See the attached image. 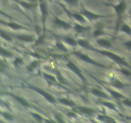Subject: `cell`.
Wrapping results in <instances>:
<instances>
[{
    "mask_svg": "<svg viewBox=\"0 0 131 123\" xmlns=\"http://www.w3.org/2000/svg\"><path fill=\"white\" fill-rule=\"evenodd\" d=\"M101 53H102L103 54H105L108 57H109L110 59H113V60H115L116 62L118 63V64H123V65H128L127 64L124 62L123 59H121L119 56H118L116 54H114V53H112L110 52H107V51H101Z\"/></svg>",
    "mask_w": 131,
    "mask_h": 123,
    "instance_id": "cell-1",
    "label": "cell"
},
{
    "mask_svg": "<svg viewBox=\"0 0 131 123\" xmlns=\"http://www.w3.org/2000/svg\"><path fill=\"white\" fill-rule=\"evenodd\" d=\"M74 54H76L77 56V57L79 58L81 60H83L85 61V62H86L90 63V64H92L95 65H97V66L99 67H103V65H102L101 64H99V63L95 62V61H93V60H91V59L88 57V56H87L86 54H82V53H76L74 52Z\"/></svg>",
    "mask_w": 131,
    "mask_h": 123,
    "instance_id": "cell-2",
    "label": "cell"
},
{
    "mask_svg": "<svg viewBox=\"0 0 131 123\" xmlns=\"http://www.w3.org/2000/svg\"><path fill=\"white\" fill-rule=\"evenodd\" d=\"M67 66L71 70L74 71V72L77 75H78L80 77V78H81L83 81H85V78H84V76H83V75L81 74V71L79 70V69L78 67H77L76 65L74 64V63L72 62H69L68 64H67Z\"/></svg>",
    "mask_w": 131,
    "mask_h": 123,
    "instance_id": "cell-3",
    "label": "cell"
},
{
    "mask_svg": "<svg viewBox=\"0 0 131 123\" xmlns=\"http://www.w3.org/2000/svg\"><path fill=\"white\" fill-rule=\"evenodd\" d=\"M31 88L33 89H34L35 91H37L39 94H40L42 95L43 96H44L45 99H47L49 101H50L51 103H55V99H54V97H52L51 95H50L49 94L46 92H45V91H42V90H41V89H38V88H36V87H31Z\"/></svg>",
    "mask_w": 131,
    "mask_h": 123,
    "instance_id": "cell-4",
    "label": "cell"
},
{
    "mask_svg": "<svg viewBox=\"0 0 131 123\" xmlns=\"http://www.w3.org/2000/svg\"><path fill=\"white\" fill-rule=\"evenodd\" d=\"M55 22L57 26H59V27H61V28H62L68 29L71 27L70 25H69L68 23L65 22V21H63L60 20V19H56L55 21Z\"/></svg>",
    "mask_w": 131,
    "mask_h": 123,
    "instance_id": "cell-5",
    "label": "cell"
},
{
    "mask_svg": "<svg viewBox=\"0 0 131 123\" xmlns=\"http://www.w3.org/2000/svg\"><path fill=\"white\" fill-rule=\"evenodd\" d=\"M126 8V5L124 3V2L120 3L118 5H117L116 6H115V10L118 14H120L121 13L124 12V10Z\"/></svg>",
    "mask_w": 131,
    "mask_h": 123,
    "instance_id": "cell-6",
    "label": "cell"
},
{
    "mask_svg": "<svg viewBox=\"0 0 131 123\" xmlns=\"http://www.w3.org/2000/svg\"><path fill=\"white\" fill-rule=\"evenodd\" d=\"M76 110L77 111H79L80 112H82L83 113H86V114H91V113L93 112V110L91 109H90L86 107H78L77 108Z\"/></svg>",
    "mask_w": 131,
    "mask_h": 123,
    "instance_id": "cell-7",
    "label": "cell"
},
{
    "mask_svg": "<svg viewBox=\"0 0 131 123\" xmlns=\"http://www.w3.org/2000/svg\"><path fill=\"white\" fill-rule=\"evenodd\" d=\"M17 38L23 41L26 42H31L33 40V38L30 35H17Z\"/></svg>",
    "mask_w": 131,
    "mask_h": 123,
    "instance_id": "cell-8",
    "label": "cell"
},
{
    "mask_svg": "<svg viewBox=\"0 0 131 123\" xmlns=\"http://www.w3.org/2000/svg\"><path fill=\"white\" fill-rule=\"evenodd\" d=\"M91 92L93 93V94H95V96H97L99 97H106L107 96L104 93L102 92L101 91L99 90V89H93L91 90Z\"/></svg>",
    "mask_w": 131,
    "mask_h": 123,
    "instance_id": "cell-9",
    "label": "cell"
},
{
    "mask_svg": "<svg viewBox=\"0 0 131 123\" xmlns=\"http://www.w3.org/2000/svg\"><path fill=\"white\" fill-rule=\"evenodd\" d=\"M97 43L104 47H108L109 48L111 46V43L109 42V40H105V39H99L97 40Z\"/></svg>",
    "mask_w": 131,
    "mask_h": 123,
    "instance_id": "cell-10",
    "label": "cell"
},
{
    "mask_svg": "<svg viewBox=\"0 0 131 123\" xmlns=\"http://www.w3.org/2000/svg\"><path fill=\"white\" fill-rule=\"evenodd\" d=\"M15 99H16L17 101L19 102V103H20V104H22L23 106H24V107H28L29 106V104L27 102V101L25 100V99H24L23 98H22V97H17V96H15Z\"/></svg>",
    "mask_w": 131,
    "mask_h": 123,
    "instance_id": "cell-11",
    "label": "cell"
},
{
    "mask_svg": "<svg viewBox=\"0 0 131 123\" xmlns=\"http://www.w3.org/2000/svg\"><path fill=\"white\" fill-rule=\"evenodd\" d=\"M59 101H60L61 103H63V104L68 105V106H74V105H75L74 103H73L72 101H69V100L66 99H59Z\"/></svg>",
    "mask_w": 131,
    "mask_h": 123,
    "instance_id": "cell-12",
    "label": "cell"
},
{
    "mask_svg": "<svg viewBox=\"0 0 131 123\" xmlns=\"http://www.w3.org/2000/svg\"><path fill=\"white\" fill-rule=\"evenodd\" d=\"M84 14H85L87 17H88L90 19H97L98 17H99V16H97V15H95L93 13H91L90 12H88L86 10H85V12H84Z\"/></svg>",
    "mask_w": 131,
    "mask_h": 123,
    "instance_id": "cell-13",
    "label": "cell"
},
{
    "mask_svg": "<svg viewBox=\"0 0 131 123\" xmlns=\"http://www.w3.org/2000/svg\"><path fill=\"white\" fill-rule=\"evenodd\" d=\"M121 30L124 32L127 33V34H131V28L128 26L127 24H123V26H121Z\"/></svg>",
    "mask_w": 131,
    "mask_h": 123,
    "instance_id": "cell-14",
    "label": "cell"
},
{
    "mask_svg": "<svg viewBox=\"0 0 131 123\" xmlns=\"http://www.w3.org/2000/svg\"><path fill=\"white\" fill-rule=\"evenodd\" d=\"M112 85L115 86L117 88H120V89H121V88H123V83L120 82L119 80H115L113 81V83H112Z\"/></svg>",
    "mask_w": 131,
    "mask_h": 123,
    "instance_id": "cell-15",
    "label": "cell"
},
{
    "mask_svg": "<svg viewBox=\"0 0 131 123\" xmlns=\"http://www.w3.org/2000/svg\"><path fill=\"white\" fill-rule=\"evenodd\" d=\"M78 44L81 46L84 47V48H88L89 46L88 42L87 40H79Z\"/></svg>",
    "mask_w": 131,
    "mask_h": 123,
    "instance_id": "cell-16",
    "label": "cell"
},
{
    "mask_svg": "<svg viewBox=\"0 0 131 123\" xmlns=\"http://www.w3.org/2000/svg\"><path fill=\"white\" fill-rule=\"evenodd\" d=\"M38 65V62L37 61H34L32 63H31V64L28 66V70L30 71H33V69Z\"/></svg>",
    "mask_w": 131,
    "mask_h": 123,
    "instance_id": "cell-17",
    "label": "cell"
},
{
    "mask_svg": "<svg viewBox=\"0 0 131 123\" xmlns=\"http://www.w3.org/2000/svg\"><path fill=\"white\" fill-rule=\"evenodd\" d=\"M75 29H76V30L77 32H82L83 31L87 30V28L83 27V26H80V25H79V24H76V26H75Z\"/></svg>",
    "mask_w": 131,
    "mask_h": 123,
    "instance_id": "cell-18",
    "label": "cell"
},
{
    "mask_svg": "<svg viewBox=\"0 0 131 123\" xmlns=\"http://www.w3.org/2000/svg\"><path fill=\"white\" fill-rule=\"evenodd\" d=\"M65 40H66V42L68 43L69 44L72 45L73 46H76L77 44V42L75 40H74L73 38H65Z\"/></svg>",
    "mask_w": 131,
    "mask_h": 123,
    "instance_id": "cell-19",
    "label": "cell"
},
{
    "mask_svg": "<svg viewBox=\"0 0 131 123\" xmlns=\"http://www.w3.org/2000/svg\"><path fill=\"white\" fill-rule=\"evenodd\" d=\"M0 53H1V55L5 56V57H10V56H12V53H10V52H8L7 51L5 50L3 48H1Z\"/></svg>",
    "mask_w": 131,
    "mask_h": 123,
    "instance_id": "cell-20",
    "label": "cell"
},
{
    "mask_svg": "<svg viewBox=\"0 0 131 123\" xmlns=\"http://www.w3.org/2000/svg\"><path fill=\"white\" fill-rule=\"evenodd\" d=\"M8 25V26H10V27H11V28H12L14 29H20V28H22V27L20 25H19V24H15V23H8V24H7Z\"/></svg>",
    "mask_w": 131,
    "mask_h": 123,
    "instance_id": "cell-21",
    "label": "cell"
},
{
    "mask_svg": "<svg viewBox=\"0 0 131 123\" xmlns=\"http://www.w3.org/2000/svg\"><path fill=\"white\" fill-rule=\"evenodd\" d=\"M99 119H101V120H103V121H106L107 122H114V120L112 119L111 117H104V116H102V115H99Z\"/></svg>",
    "mask_w": 131,
    "mask_h": 123,
    "instance_id": "cell-22",
    "label": "cell"
},
{
    "mask_svg": "<svg viewBox=\"0 0 131 123\" xmlns=\"http://www.w3.org/2000/svg\"><path fill=\"white\" fill-rule=\"evenodd\" d=\"M1 36L3 38H4L5 40H8V41H10V40H12V38L10 37L9 35L4 33L3 31H1Z\"/></svg>",
    "mask_w": 131,
    "mask_h": 123,
    "instance_id": "cell-23",
    "label": "cell"
},
{
    "mask_svg": "<svg viewBox=\"0 0 131 123\" xmlns=\"http://www.w3.org/2000/svg\"><path fill=\"white\" fill-rule=\"evenodd\" d=\"M40 8L41 11H42V13L43 16L45 17V16L47 15V8L45 5L44 4L40 5Z\"/></svg>",
    "mask_w": 131,
    "mask_h": 123,
    "instance_id": "cell-24",
    "label": "cell"
},
{
    "mask_svg": "<svg viewBox=\"0 0 131 123\" xmlns=\"http://www.w3.org/2000/svg\"><path fill=\"white\" fill-rule=\"evenodd\" d=\"M72 16L74 17L76 19H77L78 21H81V22H85V19L83 18V17H82V16H80V15L79 14H72Z\"/></svg>",
    "mask_w": 131,
    "mask_h": 123,
    "instance_id": "cell-25",
    "label": "cell"
},
{
    "mask_svg": "<svg viewBox=\"0 0 131 123\" xmlns=\"http://www.w3.org/2000/svg\"><path fill=\"white\" fill-rule=\"evenodd\" d=\"M111 93L113 95V96L116 99H120V97H122V96L121 94H120L119 93L116 92H114V91H111Z\"/></svg>",
    "mask_w": 131,
    "mask_h": 123,
    "instance_id": "cell-26",
    "label": "cell"
},
{
    "mask_svg": "<svg viewBox=\"0 0 131 123\" xmlns=\"http://www.w3.org/2000/svg\"><path fill=\"white\" fill-rule=\"evenodd\" d=\"M2 115L4 117H5L6 119H8V120H12V119H13V117H12V115H10V113H6V112L3 113H2Z\"/></svg>",
    "mask_w": 131,
    "mask_h": 123,
    "instance_id": "cell-27",
    "label": "cell"
},
{
    "mask_svg": "<svg viewBox=\"0 0 131 123\" xmlns=\"http://www.w3.org/2000/svg\"><path fill=\"white\" fill-rule=\"evenodd\" d=\"M104 105L111 109H115V105L111 103H107V102H104Z\"/></svg>",
    "mask_w": 131,
    "mask_h": 123,
    "instance_id": "cell-28",
    "label": "cell"
},
{
    "mask_svg": "<svg viewBox=\"0 0 131 123\" xmlns=\"http://www.w3.org/2000/svg\"><path fill=\"white\" fill-rule=\"evenodd\" d=\"M33 116H34L35 117V119H36L38 121H40L42 120V117H41L40 115H38V114H35V113H32Z\"/></svg>",
    "mask_w": 131,
    "mask_h": 123,
    "instance_id": "cell-29",
    "label": "cell"
},
{
    "mask_svg": "<svg viewBox=\"0 0 131 123\" xmlns=\"http://www.w3.org/2000/svg\"><path fill=\"white\" fill-rule=\"evenodd\" d=\"M102 34H103V32L101 30H96L94 32V33H93V35H94L95 36H99V35Z\"/></svg>",
    "mask_w": 131,
    "mask_h": 123,
    "instance_id": "cell-30",
    "label": "cell"
},
{
    "mask_svg": "<svg viewBox=\"0 0 131 123\" xmlns=\"http://www.w3.org/2000/svg\"><path fill=\"white\" fill-rule=\"evenodd\" d=\"M21 4L23 5L24 6L28 8H31L33 7V5L31 4H28V3H21Z\"/></svg>",
    "mask_w": 131,
    "mask_h": 123,
    "instance_id": "cell-31",
    "label": "cell"
},
{
    "mask_svg": "<svg viewBox=\"0 0 131 123\" xmlns=\"http://www.w3.org/2000/svg\"><path fill=\"white\" fill-rule=\"evenodd\" d=\"M121 72H122L123 74L126 75V76H130V75H131V73H130L129 71L126 70V69H122V70H121Z\"/></svg>",
    "mask_w": 131,
    "mask_h": 123,
    "instance_id": "cell-32",
    "label": "cell"
},
{
    "mask_svg": "<svg viewBox=\"0 0 131 123\" xmlns=\"http://www.w3.org/2000/svg\"><path fill=\"white\" fill-rule=\"evenodd\" d=\"M5 68H6V65L4 64L3 63V62H1V65H0V69H1V72L3 71V70L5 69Z\"/></svg>",
    "mask_w": 131,
    "mask_h": 123,
    "instance_id": "cell-33",
    "label": "cell"
},
{
    "mask_svg": "<svg viewBox=\"0 0 131 123\" xmlns=\"http://www.w3.org/2000/svg\"><path fill=\"white\" fill-rule=\"evenodd\" d=\"M123 104H125V105H127V106H129V107H131V101H129V100H127V99H126V100H124V101H123Z\"/></svg>",
    "mask_w": 131,
    "mask_h": 123,
    "instance_id": "cell-34",
    "label": "cell"
},
{
    "mask_svg": "<svg viewBox=\"0 0 131 123\" xmlns=\"http://www.w3.org/2000/svg\"><path fill=\"white\" fill-rule=\"evenodd\" d=\"M22 60L21 59H15V60L14 61V64L15 65H18V64H22Z\"/></svg>",
    "mask_w": 131,
    "mask_h": 123,
    "instance_id": "cell-35",
    "label": "cell"
},
{
    "mask_svg": "<svg viewBox=\"0 0 131 123\" xmlns=\"http://www.w3.org/2000/svg\"><path fill=\"white\" fill-rule=\"evenodd\" d=\"M57 46L60 48V49H63V50H65V51H67V49L65 48L64 46H63V44H57Z\"/></svg>",
    "mask_w": 131,
    "mask_h": 123,
    "instance_id": "cell-36",
    "label": "cell"
},
{
    "mask_svg": "<svg viewBox=\"0 0 131 123\" xmlns=\"http://www.w3.org/2000/svg\"><path fill=\"white\" fill-rule=\"evenodd\" d=\"M125 45L127 48L131 49V41H129V42H127V43H125Z\"/></svg>",
    "mask_w": 131,
    "mask_h": 123,
    "instance_id": "cell-37",
    "label": "cell"
},
{
    "mask_svg": "<svg viewBox=\"0 0 131 123\" xmlns=\"http://www.w3.org/2000/svg\"><path fill=\"white\" fill-rule=\"evenodd\" d=\"M44 76L45 77H47V78H49L50 79V80H53V81H55V78H53L52 76H50V75H45V74H44Z\"/></svg>",
    "mask_w": 131,
    "mask_h": 123,
    "instance_id": "cell-38",
    "label": "cell"
},
{
    "mask_svg": "<svg viewBox=\"0 0 131 123\" xmlns=\"http://www.w3.org/2000/svg\"><path fill=\"white\" fill-rule=\"evenodd\" d=\"M65 1H67V2H69V3L74 4V3H75L76 2L77 0H65Z\"/></svg>",
    "mask_w": 131,
    "mask_h": 123,
    "instance_id": "cell-39",
    "label": "cell"
},
{
    "mask_svg": "<svg viewBox=\"0 0 131 123\" xmlns=\"http://www.w3.org/2000/svg\"><path fill=\"white\" fill-rule=\"evenodd\" d=\"M69 115H71V116H75V114H73V113H72V114H71V113H69Z\"/></svg>",
    "mask_w": 131,
    "mask_h": 123,
    "instance_id": "cell-40",
    "label": "cell"
}]
</instances>
